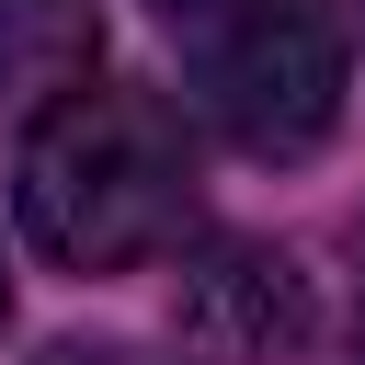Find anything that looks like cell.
I'll use <instances>...</instances> for the list:
<instances>
[{
	"label": "cell",
	"mask_w": 365,
	"mask_h": 365,
	"mask_svg": "<svg viewBox=\"0 0 365 365\" xmlns=\"http://www.w3.org/2000/svg\"><path fill=\"white\" fill-rule=\"evenodd\" d=\"M11 217L68 274H137V262L182 251V228H194L182 114L137 80H57V103L23 125Z\"/></svg>",
	"instance_id": "1"
},
{
	"label": "cell",
	"mask_w": 365,
	"mask_h": 365,
	"mask_svg": "<svg viewBox=\"0 0 365 365\" xmlns=\"http://www.w3.org/2000/svg\"><path fill=\"white\" fill-rule=\"evenodd\" d=\"M160 34L182 57V103L251 148V160H308L342 125V0H160Z\"/></svg>",
	"instance_id": "2"
},
{
	"label": "cell",
	"mask_w": 365,
	"mask_h": 365,
	"mask_svg": "<svg viewBox=\"0 0 365 365\" xmlns=\"http://www.w3.org/2000/svg\"><path fill=\"white\" fill-rule=\"evenodd\" d=\"M46 365H148V354H125V342H57Z\"/></svg>",
	"instance_id": "3"
},
{
	"label": "cell",
	"mask_w": 365,
	"mask_h": 365,
	"mask_svg": "<svg viewBox=\"0 0 365 365\" xmlns=\"http://www.w3.org/2000/svg\"><path fill=\"white\" fill-rule=\"evenodd\" d=\"M354 308H365V228H354Z\"/></svg>",
	"instance_id": "4"
},
{
	"label": "cell",
	"mask_w": 365,
	"mask_h": 365,
	"mask_svg": "<svg viewBox=\"0 0 365 365\" xmlns=\"http://www.w3.org/2000/svg\"><path fill=\"white\" fill-rule=\"evenodd\" d=\"M0 319H11V285H0Z\"/></svg>",
	"instance_id": "5"
}]
</instances>
